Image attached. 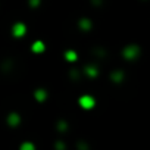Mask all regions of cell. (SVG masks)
I'll return each mask as SVG.
<instances>
[{
    "instance_id": "10",
    "label": "cell",
    "mask_w": 150,
    "mask_h": 150,
    "mask_svg": "<svg viewBox=\"0 0 150 150\" xmlns=\"http://www.w3.org/2000/svg\"><path fill=\"white\" fill-rule=\"evenodd\" d=\"M65 56H66V59H68V60H75V59H77V54H75V52H71V50H69V52H66V54H65Z\"/></svg>"
},
{
    "instance_id": "7",
    "label": "cell",
    "mask_w": 150,
    "mask_h": 150,
    "mask_svg": "<svg viewBox=\"0 0 150 150\" xmlns=\"http://www.w3.org/2000/svg\"><path fill=\"white\" fill-rule=\"evenodd\" d=\"M86 72H87L88 77H97V69H96L94 66H88V68H86Z\"/></svg>"
},
{
    "instance_id": "12",
    "label": "cell",
    "mask_w": 150,
    "mask_h": 150,
    "mask_svg": "<svg viewBox=\"0 0 150 150\" xmlns=\"http://www.w3.org/2000/svg\"><path fill=\"white\" fill-rule=\"evenodd\" d=\"M59 129L60 131H65L66 129V122H59Z\"/></svg>"
},
{
    "instance_id": "6",
    "label": "cell",
    "mask_w": 150,
    "mask_h": 150,
    "mask_svg": "<svg viewBox=\"0 0 150 150\" xmlns=\"http://www.w3.org/2000/svg\"><path fill=\"white\" fill-rule=\"evenodd\" d=\"M46 97H47V94H46L44 90H37V91H35V99H37L38 102H43Z\"/></svg>"
},
{
    "instance_id": "13",
    "label": "cell",
    "mask_w": 150,
    "mask_h": 150,
    "mask_svg": "<svg viewBox=\"0 0 150 150\" xmlns=\"http://www.w3.org/2000/svg\"><path fill=\"white\" fill-rule=\"evenodd\" d=\"M38 3H40V0H30V5H31V6H34V8H35V6H38Z\"/></svg>"
},
{
    "instance_id": "5",
    "label": "cell",
    "mask_w": 150,
    "mask_h": 150,
    "mask_svg": "<svg viewBox=\"0 0 150 150\" xmlns=\"http://www.w3.org/2000/svg\"><path fill=\"white\" fill-rule=\"evenodd\" d=\"M31 49H33V52H35V53H41V52H44L46 46H44V43H41V41H35Z\"/></svg>"
},
{
    "instance_id": "1",
    "label": "cell",
    "mask_w": 150,
    "mask_h": 150,
    "mask_svg": "<svg viewBox=\"0 0 150 150\" xmlns=\"http://www.w3.org/2000/svg\"><path fill=\"white\" fill-rule=\"evenodd\" d=\"M138 53H140V49L135 44H131V46L124 49V57L125 59H135L138 56Z\"/></svg>"
},
{
    "instance_id": "11",
    "label": "cell",
    "mask_w": 150,
    "mask_h": 150,
    "mask_svg": "<svg viewBox=\"0 0 150 150\" xmlns=\"http://www.w3.org/2000/svg\"><path fill=\"white\" fill-rule=\"evenodd\" d=\"M21 149H22V150H34V144H31V143H25V144L21 146Z\"/></svg>"
},
{
    "instance_id": "8",
    "label": "cell",
    "mask_w": 150,
    "mask_h": 150,
    "mask_svg": "<svg viewBox=\"0 0 150 150\" xmlns=\"http://www.w3.org/2000/svg\"><path fill=\"white\" fill-rule=\"evenodd\" d=\"M80 27H81L83 30H88V28H91V21H88V19H81V21H80Z\"/></svg>"
},
{
    "instance_id": "9",
    "label": "cell",
    "mask_w": 150,
    "mask_h": 150,
    "mask_svg": "<svg viewBox=\"0 0 150 150\" xmlns=\"http://www.w3.org/2000/svg\"><path fill=\"white\" fill-rule=\"evenodd\" d=\"M122 78H124L122 72H113V74H112V80H113V81H116V83L122 81Z\"/></svg>"
},
{
    "instance_id": "2",
    "label": "cell",
    "mask_w": 150,
    "mask_h": 150,
    "mask_svg": "<svg viewBox=\"0 0 150 150\" xmlns=\"http://www.w3.org/2000/svg\"><path fill=\"white\" fill-rule=\"evenodd\" d=\"M12 33H13V35H15V37H22V35L27 33V27H25V24H22V22L15 24V25H13Z\"/></svg>"
},
{
    "instance_id": "4",
    "label": "cell",
    "mask_w": 150,
    "mask_h": 150,
    "mask_svg": "<svg viewBox=\"0 0 150 150\" xmlns=\"http://www.w3.org/2000/svg\"><path fill=\"white\" fill-rule=\"evenodd\" d=\"M8 122H9L12 127H16V125L21 122V118H19L18 113H11V115L8 116Z\"/></svg>"
},
{
    "instance_id": "3",
    "label": "cell",
    "mask_w": 150,
    "mask_h": 150,
    "mask_svg": "<svg viewBox=\"0 0 150 150\" xmlns=\"http://www.w3.org/2000/svg\"><path fill=\"white\" fill-rule=\"evenodd\" d=\"M80 105L84 108V109H91L94 106V99L91 96H83L80 99Z\"/></svg>"
}]
</instances>
